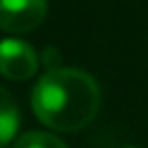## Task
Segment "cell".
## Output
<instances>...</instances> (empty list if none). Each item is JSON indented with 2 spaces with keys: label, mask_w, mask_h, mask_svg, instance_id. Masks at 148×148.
Wrapping results in <instances>:
<instances>
[{
  "label": "cell",
  "mask_w": 148,
  "mask_h": 148,
  "mask_svg": "<svg viewBox=\"0 0 148 148\" xmlns=\"http://www.w3.org/2000/svg\"><path fill=\"white\" fill-rule=\"evenodd\" d=\"M37 120L61 133L81 131L100 109V87L92 74L76 68L48 70L31 94Z\"/></svg>",
  "instance_id": "obj_1"
},
{
  "label": "cell",
  "mask_w": 148,
  "mask_h": 148,
  "mask_svg": "<svg viewBox=\"0 0 148 148\" xmlns=\"http://www.w3.org/2000/svg\"><path fill=\"white\" fill-rule=\"evenodd\" d=\"M46 13V0H0V31L28 33L44 22Z\"/></svg>",
  "instance_id": "obj_2"
},
{
  "label": "cell",
  "mask_w": 148,
  "mask_h": 148,
  "mask_svg": "<svg viewBox=\"0 0 148 148\" xmlns=\"http://www.w3.org/2000/svg\"><path fill=\"white\" fill-rule=\"evenodd\" d=\"M39 68V57L31 44L22 39H2L0 42V74L9 81H26L35 76Z\"/></svg>",
  "instance_id": "obj_3"
},
{
  "label": "cell",
  "mask_w": 148,
  "mask_h": 148,
  "mask_svg": "<svg viewBox=\"0 0 148 148\" xmlns=\"http://www.w3.org/2000/svg\"><path fill=\"white\" fill-rule=\"evenodd\" d=\"M20 129V109L13 96L0 87V148L7 146Z\"/></svg>",
  "instance_id": "obj_4"
},
{
  "label": "cell",
  "mask_w": 148,
  "mask_h": 148,
  "mask_svg": "<svg viewBox=\"0 0 148 148\" xmlns=\"http://www.w3.org/2000/svg\"><path fill=\"white\" fill-rule=\"evenodd\" d=\"M13 148H68L57 135L44 133V131H28L22 137H18Z\"/></svg>",
  "instance_id": "obj_5"
},
{
  "label": "cell",
  "mask_w": 148,
  "mask_h": 148,
  "mask_svg": "<svg viewBox=\"0 0 148 148\" xmlns=\"http://www.w3.org/2000/svg\"><path fill=\"white\" fill-rule=\"evenodd\" d=\"M42 63L46 65L48 70H55V68H59V63H61V55L50 46V48H46V50H44V55H42Z\"/></svg>",
  "instance_id": "obj_6"
},
{
  "label": "cell",
  "mask_w": 148,
  "mask_h": 148,
  "mask_svg": "<svg viewBox=\"0 0 148 148\" xmlns=\"http://www.w3.org/2000/svg\"><path fill=\"white\" fill-rule=\"evenodd\" d=\"M129 148H131V146H129Z\"/></svg>",
  "instance_id": "obj_7"
}]
</instances>
